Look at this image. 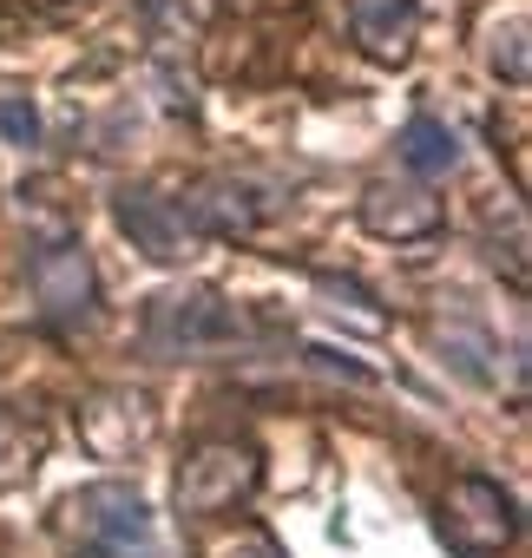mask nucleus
Here are the masks:
<instances>
[{
  "label": "nucleus",
  "instance_id": "obj_16",
  "mask_svg": "<svg viewBox=\"0 0 532 558\" xmlns=\"http://www.w3.org/2000/svg\"><path fill=\"white\" fill-rule=\"evenodd\" d=\"M316 290L329 296V310H336V316H342V310H355V316H362V329H382V323H388L362 283H342V276H316Z\"/></svg>",
  "mask_w": 532,
  "mask_h": 558
},
{
  "label": "nucleus",
  "instance_id": "obj_11",
  "mask_svg": "<svg viewBox=\"0 0 532 558\" xmlns=\"http://www.w3.org/2000/svg\"><path fill=\"white\" fill-rule=\"evenodd\" d=\"M401 165H408L414 178H447V171L460 165V138L447 132V119L414 112V119L401 125Z\"/></svg>",
  "mask_w": 532,
  "mask_h": 558
},
{
  "label": "nucleus",
  "instance_id": "obj_1",
  "mask_svg": "<svg viewBox=\"0 0 532 558\" xmlns=\"http://www.w3.org/2000/svg\"><path fill=\"white\" fill-rule=\"evenodd\" d=\"M256 342V323L217 290H158L138 316V349L158 362H204Z\"/></svg>",
  "mask_w": 532,
  "mask_h": 558
},
{
  "label": "nucleus",
  "instance_id": "obj_2",
  "mask_svg": "<svg viewBox=\"0 0 532 558\" xmlns=\"http://www.w3.org/2000/svg\"><path fill=\"white\" fill-rule=\"evenodd\" d=\"M263 480V460L250 440L237 434H217V440H197L178 466V506L191 519H217V512H237Z\"/></svg>",
  "mask_w": 532,
  "mask_h": 558
},
{
  "label": "nucleus",
  "instance_id": "obj_8",
  "mask_svg": "<svg viewBox=\"0 0 532 558\" xmlns=\"http://www.w3.org/2000/svg\"><path fill=\"white\" fill-rule=\"evenodd\" d=\"M158 414L138 388H99L93 401H80V440L99 453V460H125L152 440Z\"/></svg>",
  "mask_w": 532,
  "mask_h": 558
},
{
  "label": "nucleus",
  "instance_id": "obj_17",
  "mask_svg": "<svg viewBox=\"0 0 532 558\" xmlns=\"http://www.w3.org/2000/svg\"><path fill=\"white\" fill-rule=\"evenodd\" d=\"M0 138L8 145H40V112L27 99H0Z\"/></svg>",
  "mask_w": 532,
  "mask_h": 558
},
{
  "label": "nucleus",
  "instance_id": "obj_13",
  "mask_svg": "<svg viewBox=\"0 0 532 558\" xmlns=\"http://www.w3.org/2000/svg\"><path fill=\"white\" fill-rule=\"evenodd\" d=\"M40 453H47V440H40V427H34V421L0 414V486L27 480V473L40 466Z\"/></svg>",
  "mask_w": 532,
  "mask_h": 558
},
{
  "label": "nucleus",
  "instance_id": "obj_4",
  "mask_svg": "<svg viewBox=\"0 0 532 558\" xmlns=\"http://www.w3.org/2000/svg\"><path fill=\"white\" fill-rule=\"evenodd\" d=\"M27 283H34V303H40V323L73 336L99 316V276H93V256L80 236H47L34 256H27Z\"/></svg>",
  "mask_w": 532,
  "mask_h": 558
},
{
  "label": "nucleus",
  "instance_id": "obj_15",
  "mask_svg": "<svg viewBox=\"0 0 532 558\" xmlns=\"http://www.w3.org/2000/svg\"><path fill=\"white\" fill-rule=\"evenodd\" d=\"M486 66L506 80V86H525V21H506V27H493L486 34Z\"/></svg>",
  "mask_w": 532,
  "mask_h": 558
},
{
  "label": "nucleus",
  "instance_id": "obj_7",
  "mask_svg": "<svg viewBox=\"0 0 532 558\" xmlns=\"http://www.w3.org/2000/svg\"><path fill=\"white\" fill-rule=\"evenodd\" d=\"M112 217H119V230L132 236V250H145L152 263H184V256L197 250V230L184 223L178 197H165V191L125 184V191L112 197Z\"/></svg>",
  "mask_w": 532,
  "mask_h": 558
},
{
  "label": "nucleus",
  "instance_id": "obj_14",
  "mask_svg": "<svg viewBox=\"0 0 532 558\" xmlns=\"http://www.w3.org/2000/svg\"><path fill=\"white\" fill-rule=\"evenodd\" d=\"M440 349H447V362L467 375V381H480V388H499V362H486L493 355V336L486 329H440Z\"/></svg>",
  "mask_w": 532,
  "mask_h": 558
},
{
  "label": "nucleus",
  "instance_id": "obj_12",
  "mask_svg": "<svg viewBox=\"0 0 532 558\" xmlns=\"http://www.w3.org/2000/svg\"><path fill=\"white\" fill-rule=\"evenodd\" d=\"M138 14H145V34H152L158 60H178L197 40V14L184 8V0H138Z\"/></svg>",
  "mask_w": 532,
  "mask_h": 558
},
{
  "label": "nucleus",
  "instance_id": "obj_6",
  "mask_svg": "<svg viewBox=\"0 0 532 558\" xmlns=\"http://www.w3.org/2000/svg\"><path fill=\"white\" fill-rule=\"evenodd\" d=\"M184 223L197 230V243L204 236H256L263 230V217L277 210V191L263 184V178H243V171H223V178H204V184H191L184 191Z\"/></svg>",
  "mask_w": 532,
  "mask_h": 558
},
{
  "label": "nucleus",
  "instance_id": "obj_9",
  "mask_svg": "<svg viewBox=\"0 0 532 558\" xmlns=\"http://www.w3.org/2000/svg\"><path fill=\"white\" fill-rule=\"evenodd\" d=\"M362 223H368L375 236H388V243H427V236L447 223V210H440V197H427L421 184L382 178V184L362 191Z\"/></svg>",
  "mask_w": 532,
  "mask_h": 558
},
{
  "label": "nucleus",
  "instance_id": "obj_3",
  "mask_svg": "<svg viewBox=\"0 0 532 558\" xmlns=\"http://www.w3.org/2000/svg\"><path fill=\"white\" fill-rule=\"evenodd\" d=\"M73 532L93 558H158V519L138 499V486H119V480L73 493Z\"/></svg>",
  "mask_w": 532,
  "mask_h": 558
},
{
  "label": "nucleus",
  "instance_id": "obj_18",
  "mask_svg": "<svg viewBox=\"0 0 532 558\" xmlns=\"http://www.w3.org/2000/svg\"><path fill=\"white\" fill-rule=\"evenodd\" d=\"M310 362H316V368H329V375H349V381H368V368H362V362H342L336 349H310Z\"/></svg>",
  "mask_w": 532,
  "mask_h": 558
},
{
  "label": "nucleus",
  "instance_id": "obj_10",
  "mask_svg": "<svg viewBox=\"0 0 532 558\" xmlns=\"http://www.w3.org/2000/svg\"><path fill=\"white\" fill-rule=\"evenodd\" d=\"M421 34V0H355V40L368 60L401 66Z\"/></svg>",
  "mask_w": 532,
  "mask_h": 558
},
{
  "label": "nucleus",
  "instance_id": "obj_5",
  "mask_svg": "<svg viewBox=\"0 0 532 558\" xmlns=\"http://www.w3.org/2000/svg\"><path fill=\"white\" fill-rule=\"evenodd\" d=\"M440 538L454 558H499L512 538H519V506L506 486L493 480H454L440 493Z\"/></svg>",
  "mask_w": 532,
  "mask_h": 558
},
{
  "label": "nucleus",
  "instance_id": "obj_19",
  "mask_svg": "<svg viewBox=\"0 0 532 558\" xmlns=\"http://www.w3.org/2000/svg\"><path fill=\"white\" fill-rule=\"evenodd\" d=\"M230 558H277V545H270V538H263V532H256V538H243V545H237Z\"/></svg>",
  "mask_w": 532,
  "mask_h": 558
}]
</instances>
